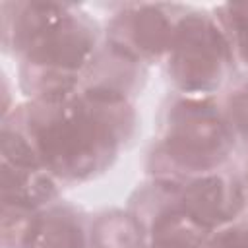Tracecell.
<instances>
[{"label":"cell","mask_w":248,"mask_h":248,"mask_svg":"<svg viewBox=\"0 0 248 248\" xmlns=\"http://www.w3.org/2000/svg\"><path fill=\"white\" fill-rule=\"evenodd\" d=\"M4 118L27 136L60 184H79L105 172L138 122L132 101L81 89L66 99L29 101Z\"/></svg>","instance_id":"6da1fadb"},{"label":"cell","mask_w":248,"mask_h":248,"mask_svg":"<svg viewBox=\"0 0 248 248\" xmlns=\"http://www.w3.org/2000/svg\"><path fill=\"white\" fill-rule=\"evenodd\" d=\"M236 143L223 107L213 97H172L161 114L157 141L147 157L151 180L182 186L225 169Z\"/></svg>","instance_id":"7a4b0ae2"},{"label":"cell","mask_w":248,"mask_h":248,"mask_svg":"<svg viewBox=\"0 0 248 248\" xmlns=\"http://www.w3.org/2000/svg\"><path fill=\"white\" fill-rule=\"evenodd\" d=\"M101 48L95 21L76 6L60 14L19 56V83L29 101H56L79 91Z\"/></svg>","instance_id":"3957f363"},{"label":"cell","mask_w":248,"mask_h":248,"mask_svg":"<svg viewBox=\"0 0 248 248\" xmlns=\"http://www.w3.org/2000/svg\"><path fill=\"white\" fill-rule=\"evenodd\" d=\"M167 76L178 95L213 97L234 74L236 58L215 16L186 10L165 56Z\"/></svg>","instance_id":"277c9868"},{"label":"cell","mask_w":248,"mask_h":248,"mask_svg":"<svg viewBox=\"0 0 248 248\" xmlns=\"http://www.w3.org/2000/svg\"><path fill=\"white\" fill-rule=\"evenodd\" d=\"M186 10L178 4H124L107 23L105 43L143 66L159 62Z\"/></svg>","instance_id":"5b68a950"},{"label":"cell","mask_w":248,"mask_h":248,"mask_svg":"<svg viewBox=\"0 0 248 248\" xmlns=\"http://www.w3.org/2000/svg\"><path fill=\"white\" fill-rule=\"evenodd\" d=\"M178 203L188 221L213 234L240 221L248 207L244 178L229 169L192 178L178 188Z\"/></svg>","instance_id":"8992f818"},{"label":"cell","mask_w":248,"mask_h":248,"mask_svg":"<svg viewBox=\"0 0 248 248\" xmlns=\"http://www.w3.org/2000/svg\"><path fill=\"white\" fill-rule=\"evenodd\" d=\"M145 81V66L118 52L110 45L103 43L93 58L83 81L81 91L97 95L118 97L132 101Z\"/></svg>","instance_id":"52a82bcc"},{"label":"cell","mask_w":248,"mask_h":248,"mask_svg":"<svg viewBox=\"0 0 248 248\" xmlns=\"http://www.w3.org/2000/svg\"><path fill=\"white\" fill-rule=\"evenodd\" d=\"M89 227L81 209L54 202L35 215L23 248H91Z\"/></svg>","instance_id":"ba28073f"},{"label":"cell","mask_w":248,"mask_h":248,"mask_svg":"<svg viewBox=\"0 0 248 248\" xmlns=\"http://www.w3.org/2000/svg\"><path fill=\"white\" fill-rule=\"evenodd\" d=\"M2 203H16L35 211L54 203L60 182L41 165L2 163Z\"/></svg>","instance_id":"9c48e42d"},{"label":"cell","mask_w":248,"mask_h":248,"mask_svg":"<svg viewBox=\"0 0 248 248\" xmlns=\"http://www.w3.org/2000/svg\"><path fill=\"white\" fill-rule=\"evenodd\" d=\"M64 4L54 2H6L2 4V45L16 54L33 43V39L60 14Z\"/></svg>","instance_id":"30bf717a"},{"label":"cell","mask_w":248,"mask_h":248,"mask_svg":"<svg viewBox=\"0 0 248 248\" xmlns=\"http://www.w3.org/2000/svg\"><path fill=\"white\" fill-rule=\"evenodd\" d=\"M91 248H147V234L130 209L99 213L89 227Z\"/></svg>","instance_id":"8fae6325"},{"label":"cell","mask_w":248,"mask_h":248,"mask_svg":"<svg viewBox=\"0 0 248 248\" xmlns=\"http://www.w3.org/2000/svg\"><path fill=\"white\" fill-rule=\"evenodd\" d=\"M147 248H207L209 234L180 211V203L163 211L145 231Z\"/></svg>","instance_id":"7c38bea8"},{"label":"cell","mask_w":248,"mask_h":248,"mask_svg":"<svg viewBox=\"0 0 248 248\" xmlns=\"http://www.w3.org/2000/svg\"><path fill=\"white\" fill-rule=\"evenodd\" d=\"M215 19L232 48L236 64L248 66V4H223L215 10Z\"/></svg>","instance_id":"4fadbf2b"},{"label":"cell","mask_w":248,"mask_h":248,"mask_svg":"<svg viewBox=\"0 0 248 248\" xmlns=\"http://www.w3.org/2000/svg\"><path fill=\"white\" fill-rule=\"evenodd\" d=\"M223 114L234 143L248 151V79L238 81L225 97Z\"/></svg>","instance_id":"5bb4252c"},{"label":"cell","mask_w":248,"mask_h":248,"mask_svg":"<svg viewBox=\"0 0 248 248\" xmlns=\"http://www.w3.org/2000/svg\"><path fill=\"white\" fill-rule=\"evenodd\" d=\"M37 213L39 211L16 203H2V246L23 248Z\"/></svg>","instance_id":"9a60e30c"},{"label":"cell","mask_w":248,"mask_h":248,"mask_svg":"<svg viewBox=\"0 0 248 248\" xmlns=\"http://www.w3.org/2000/svg\"><path fill=\"white\" fill-rule=\"evenodd\" d=\"M207 248H248V221H236L209 234Z\"/></svg>","instance_id":"2e32d148"},{"label":"cell","mask_w":248,"mask_h":248,"mask_svg":"<svg viewBox=\"0 0 248 248\" xmlns=\"http://www.w3.org/2000/svg\"><path fill=\"white\" fill-rule=\"evenodd\" d=\"M244 186H246V198H248V172H246V176H244Z\"/></svg>","instance_id":"e0dca14e"}]
</instances>
